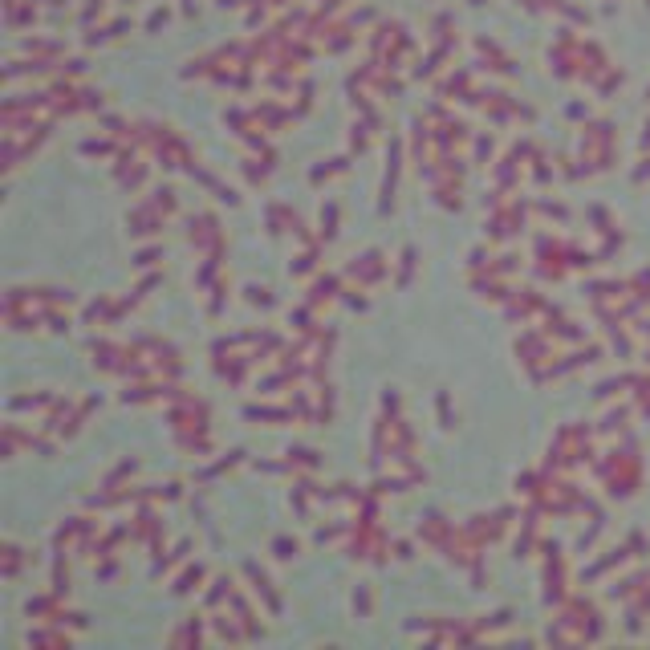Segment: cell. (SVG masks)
<instances>
[{
    "label": "cell",
    "instance_id": "6da1fadb",
    "mask_svg": "<svg viewBox=\"0 0 650 650\" xmlns=\"http://www.w3.org/2000/svg\"><path fill=\"white\" fill-rule=\"evenodd\" d=\"M297 553V541H276V557H293Z\"/></svg>",
    "mask_w": 650,
    "mask_h": 650
}]
</instances>
